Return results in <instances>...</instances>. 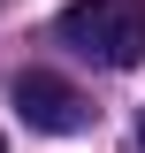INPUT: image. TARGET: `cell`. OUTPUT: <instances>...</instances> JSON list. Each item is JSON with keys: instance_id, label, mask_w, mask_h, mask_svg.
Listing matches in <instances>:
<instances>
[{"instance_id": "1", "label": "cell", "mask_w": 145, "mask_h": 153, "mask_svg": "<svg viewBox=\"0 0 145 153\" xmlns=\"http://www.w3.org/2000/svg\"><path fill=\"white\" fill-rule=\"evenodd\" d=\"M61 46H76L99 69H138L145 61V0H69Z\"/></svg>"}, {"instance_id": "2", "label": "cell", "mask_w": 145, "mask_h": 153, "mask_svg": "<svg viewBox=\"0 0 145 153\" xmlns=\"http://www.w3.org/2000/svg\"><path fill=\"white\" fill-rule=\"evenodd\" d=\"M16 115L31 123V130H46V138L92 130V100L76 92L69 76H54V69H23V76H16Z\"/></svg>"}, {"instance_id": "3", "label": "cell", "mask_w": 145, "mask_h": 153, "mask_svg": "<svg viewBox=\"0 0 145 153\" xmlns=\"http://www.w3.org/2000/svg\"><path fill=\"white\" fill-rule=\"evenodd\" d=\"M138 146H145V115H138Z\"/></svg>"}, {"instance_id": "4", "label": "cell", "mask_w": 145, "mask_h": 153, "mask_svg": "<svg viewBox=\"0 0 145 153\" xmlns=\"http://www.w3.org/2000/svg\"><path fill=\"white\" fill-rule=\"evenodd\" d=\"M0 153H8V138H0Z\"/></svg>"}]
</instances>
